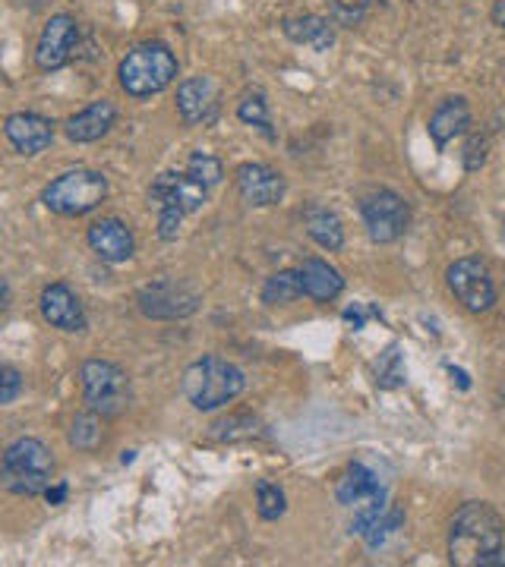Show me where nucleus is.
Masks as SVG:
<instances>
[{
	"mask_svg": "<svg viewBox=\"0 0 505 567\" xmlns=\"http://www.w3.org/2000/svg\"><path fill=\"white\" fill-rule=\"evenodd\" d=\"M45 495H48V501H51V505H60V501H64V498H67V486H48V491H45Z\"/></svg>",
	"mask_w": 505,
	"mask_h": 567,
	"instance_id": "473e14b6",
	"label": "nucleus"
},
{
	"mask_svg": "<svg viewBox=\"0 0 505 567\" xmlns=\"http://www.w3.org/2000/svg\"><path fill=\"white\" fill-rule=\"evenodd\" d=\"M42 315L60 332H85V310L67 284H51L42 290Z\"/></svg>",
	"mask_w": 505,
	"mask_h": 567,
	"instance_id": "2eb2a0df",
	"label": "nucleus"
},
{
	"mask_svg": "<svg viewBox=\"0 0 505 567\" xmlns=\"http://www.w3.org/2000/svg\"><path fill=\"white\" fill-rule=\"evenodd\" d=\"M297 297H303V278L300 271H278L263 284V300L268 306H285L294 303Z\"/></svg>",
	"mask_w": 505,
	"mask_h": 567,
	"instance_id": "5701e85b",
	"label": "nucleus"
},
{
	"mask_svg": "<svg viewBox=\"0 0 505 567\" xmlns=\"http://www.w3.org/2000/svg\"><path fill=\"white\" fill-rule=\"evenodd\" d=\"M256 505H260V517L263 520H278V517L285 514V491L278 489L275 483H268V479H260L256 483Z\"/></svg>",
	"mask_w": 505,
	"mask_h": 567,
	"instance_id": "393cba45",
	"label": "nucleus"
},
{
	"mask_svg": "<svg viewBox=\"0 0 505 567\" xmlns=\"http://www.w3.org/2000/svg\"><path fill=\"white\" fill-rule=\"evenodd\" d=\"M80 379L85 404L99 416H117L130 404V379L120 366L107 360H89L82 362Z\"/></svg>",
	"mask_w": 505,
	"mask_h": 567,
	"instance_id": "0eeeda50",
	"label": "nucleus"
},
{
	"mask_svg": "<svg viewBox=\"0 0 505 567\" xmlns=\"http://www.w3.org/2000/svg\"><path fill=\"white\" fill-rule=\"evenodd\" d=\"M80 45V28H77V20L67 16V13H57L51 16L45 28H42V38H38V48H35V63L45 70V73H54L60 67L70 63V57Z\"/></svg>",
	"mask_w": 505,
	"mask_h": 567,
	"instance_id": "9b49d317",
	"label": "nucleus"
},
{
	"mask_svg": "<svg viewBox=\"0 0 505 567\" xmlns=\"http://www.w3.org/2000/svg\"><path fill=\"white\" fill-rule=\"evenodd\" d=\"M89 246L105 258V262H114V265H117V262H127V258L134 256L136 240L134 231H130L124 221H117V218H102V221H95V224L89 228Z\"/></svg>",
	"mask_w": 505,
	"mask_h": 567,
	"instance_id": "f3484780",
	"label": "nucleus"
},
{
	"mask_svg": "<svg viewBox=\"0 0 505 567\" xmlns=\"http://www.w3.org/2000/svg\"><path fill=\"white\" fill-rule=\"evenodd\" d=\"M493 23L505 32V0H500V3L493 7Z\"/></svg>",
	"mask_w": 505,
	"mask_h": 567,
	"instance_id": "72a5a7b5",
	"label": "nucleus"
},
{
	"mask_svg": "<svg viewBox=\"0 0 505 567\" xmlns=\"http://www.w3.org/2000/svg\"><path fill=\"white\" fill-rule=\"evenodd\" d=\"M303 228L307 233L320 243L322 250L335 253L345 246V228H342V218L325 206H307L303 211Z\"/></svg>",
	"mask_w": 505,
	"mask_h": 567,
	"instance_id": "4be33fe9",
	"label": "nucleus"
},
{
	"mask_svg": "<svg viewBox=\"0 0 505 567\" xmlns=\"http://www.w3.org/2000/svg\"><path fill=\"white\" fill-rule=\"evenodd\" d=\"M186 174L209 189V186H215V183L221 181V174H225V171H221V161H218L215 155L196 152V155H190V161H186Z\"/></svg>",
	"mask_w": 505,
	"mask_h": 567,
	"instance_id": "b1692460",
	"label": "nucleus"
},
{
	"mask_svg": "<svg viewBox=\"0 0 505 567\" xmlns=\"http://www.w3.org/2000/svg\"><path fill=\"white\" fill-rule=\"evenodd\" d=\"M483 161H486V142L480 136H474L468 142V152H464V167L468 171H478V167H483Z\"/></svg>",
	"mask_w": 505,
	"mask_h": 567,
	"instance_id": "2f4dec72",
	"label": "nucleus"
},
{
	"mask_svg": "<svg viewBox=\"0 0 505 567\" xmlns=\"http://www.w3.org/2000/svg\"><path fill=\"white\" fill-rule=\"evenodd\" d=\"M139 312L146 319H161V322H174V319H186L199 310L203 297L193 284L177 281V278H161V281L146 284L139 290Z\"/></svg>",
	"mask_w": 505,
	"mask_h": 567,
	"instance_id": "6e6552de",
	"label": "nucleus"
},
{
	"mask_svg": "<svg viewBox=\"0 0 505 567\" xmlns=\"http://www.w3.org/2000/svg\"><path fill=\"white\" fill-rule=\"evenodd\" d=\"M446 278H449V290L455 293V300L464 310L486 312L496 303V284L490 278V268L480 258H458L455 265H449Z\"/></svg>",
	"mask_w": 505,
	"mask_h": 567,
	"instance_id": "9d476101",
	"label": "nucleus"
},
{
	"mask_svg": "<svg viewBox=\"0 0 505 567\" xmlns=\"http://www.w3.org/2000/svg\"><path fill=\"white\" fill-rule=\"evenodd\" d=\"M206 186L196 183L190 174H159L152 189H149V206L159 211V236L174 240L181 231V221L190 211H199L206 206Z\"/></svg>",
	"mask_w": 505,
	"mask_h": 567,
	"instance_id": "20e7f679",
	"label": "nucleus"
},
{
	"mask_svg": "<svg viewBox=\"0 0 505 567\" xmlns=\"http://www.w3.org/2000/svg\"><path fill=\"white\" fill-rule=\"evenodd\" d=\"M399 526H401V511H386V514L376 520V526H372L370 533H367L370 548H379V545L389 540Z\"/></svg>",
	"mask_w": 505,
	"mask_h": 567,
	"instance_id": "c85d7f7f",
	"label": "nucleus"
},
{
	"mask_svg": "<svg viewBox=\"0 0 505 567\" xmlns=\"http://www.w3.org/2000/svg\"><path fill=\"white\" fill-rule=\"evenodd\" d=\"M401 379H404V369L399 366V354H395V347L382 357L379 362V385L382 387H395L401 385Z\"/></svg>",
	"mask_w": 505,
	"mask_h": 567,
	"instance_id": "7c9ffc66",
	"label": "nucleus"
},
{
	"mask_svg": "<svg viewBox=\"0 0 505 567\" xmlns=\"http://www.w3.org/2000/svg\"><path fill=\"white\" fill-rule=\"evenodd\" d=\"M238 189L250 206H278L285 199V177L268 164H240Z\"/></svg>",
	"mask_w": 505,
	"mask_h": 567,
	"instance_id": "f8f14e48",
	"label": "nucleus"
},
{
	"mask_svg": "<svg viewBox=\"0 0 505 567\" xmlns=\"http://www.w3.org/2000/svg\"><path fill=\"white\" fill-rule=\"evenodd\" d=\"M449 558L461 567L505 565V526L486 501H468L455 514Z\"/></svg>",
	"mask_w": 505,
	"mask_h": 567,
	"instance_id": "f257e3e1",
	"label": "nucleus"
},
{
	"mask_svg": "<svg viewBox=\"0 0 505 567\" xmlns=\"http://www.w3.org/2000/svg\"><path fill=\"white\" fill-rule=\"evenodd\" d=\"M332 7V23L338 26H357L370 7V0H329Z\"/></svg>",
	"mask_w": 505,
	"mask_h": 567,
	"instance_id": "cd10ccee",
	"label": "nucleus"
},
{
	"mask_svg": "<svg viewBox=\"0 0 505 567\" xmlns=\"http://www.w3.org/2000/svg\"><path fill=\"white\" fill-rule=\"evenodd\" d=\"M285 35L291 38L294 45H303V48H313V51H329L335 45V28H332V20H322V16H288L285 23Z\"/></svg>",
	"mask_w": 505,
	"mask_h": 567,
	"instance_id": "aec40b11",
	"label": "nucleus"
},
{
	"mask_svg": "<svg viewBox=\"0 0 505 567\" xmlns=\"http://www.w3.org/2000/svg\"><path fill=\"white\" fill-rule=\"evenodd\" d=\"M360 215H364V224H367L372 243L399 240L401 233L408 231V221H411V208L392 189H372L370 196H364Z\"/></svg>",
	"mask_w": 505,
	"mask_h": 567,
	"instance_id": "1a4fd4ad",
	"label": "nucleus"
},
{
	"mask_svg": "<svg viewBox=\"0 0 505 567\" xmlns=\"http://www.w3.org/2000/svg\"><path fill=\"white\" fill-rule=\"evenodd\" d=\"M3 132L10 139V146L20 152V155H38L45 152L54 142V124L42 114H10L7 124H3Z\"/></svg>",
	"mask_w": 505,
	"mask_h": 567,
	"instance_id": "ddd939ff",
	"label": "nucleus"
},
{
	"mask_svg": "<svg viewBox=\"0 0 505 567\" xmlns=\"http://www.w3.org/2000/svg\"><path fill=\"white\" fill-rule=\"evenodd\" d=\"M114 120H117V107L102 99L67 120V136L73 142H99L102 136H107V129L114 127Z\"/></svg>",
	"mask_w": 505,
	"mask_h": 567,
	"instance_id": "a211bd4d",
	"label": "nucleus"
},
{
	"mask_svg": "<svg viewBox=\"0 0 505 567\" xmlns=\"http://www.w3.org/2000/svg\"><path fill=\"white\" fill-rule=\"evenodd\" d=\"M243 387H246L243 372L234 362L218 357H203L184 372V397L203 413L231 404Z\"/></svg>",
	"mask_w": 505,
	"mask_h": 567,
	"instance_id": "f03ea898",
	"label": "nucleus"
},
{
	"mask_svg": "<svg viewBox=\"0 0 505 567\" xmlns=\"http://www.w3.org/2000/svg\"><path fill=\"white\" fill-rule=\"evenodd\" d=\"M102 439V429H99V413H82L73 419V429H70V441L82 448V451H92Z\"/></svg>",
	"mask_w": 505,
	"mask_h": 567,
	"instance_id": "a878e982",
	"label": "nucleus"
},
{
	"mask_svg": "<svg viewBox=\"0 0 505 567\" xmlns=\"http://www.w3.org/2000/svg\"><path fill=\"white\" fill-rule=\"evenodd\" d=\"M300 278H303V297L317 303H329L345 290V278L322 258H307L300 268Z\"/></svg>",
	"mask_w": 505,
	"mask_h": 567,
	"instance_id": "412c9836",
	"label": "nucleus"
},
{
	"mask_svg": "<svg viewBox=\"0 0 505 567\" xmlns=\"http://www.w3.org/2000/svg\"><path fill=\"white\" fill-rule=\"evenodd\" d=\"M177 111L184 117L186 127L213 124L218 114V89L209 77H196L181 82L177 89Z\"/></svg>",
	"mask_w": 505,
	"mask_h": 567,
	"instance_id": "4468645a",
	"label": "nucleus"
},
{
	"mask_svg": "<svg viewBox=\"0 0 505 567\" xmlns=\"http://www.w3.org/2000/svg\"><path fill=\"white\" fill-rule=\"evenodd\" d=\"M23 391V375L13 366L0 369V404H13Z\"/></svg>",
	"mask_w": 505,
	"mask_h": 567,
	"instance_id": "c756f323",
	"label": "nucleus"
},
{
	"mask_svg": "<svg viewBox=\"0 0 505 567\" xmlns=\"http://www.w3.org/2000/svg\"><path fill=\"white\" fill-rule=\"evenodd\" d=\"M335 495H338V501L345 508H354V511L370 508V505H386V489L379 486V479H376V473H372L370 466L364 464L347 466V473L342 476Z\"/></svg>",
	"mask_w": 505,
	"mask_h": 567,
	"instance_id": "dca6fc26",
	"label": "nucleus"
},
{
	"mask_svg": "<svg viewBox=\"0 0 505 567\" xmlns=\"http://www.w3.org/2000/svg\"><path fill=\"white\" fill-rule=\"evenodd\" d=\"M471 124V107L464 99H446L429 117V136L439 149H446L455 136H461Z\"/></svg>",
	"mask_w": 505,
	"mask_h": 567,
	"instance_id": "6ab92c4d",
	"label": "nucleus"
},
{
	"mask_svg": "<svg viewBox=\"0 0 505 567\" xmlns=\"http://www.w3.org/2000/svg\"><path fill=\"white\" fill-rule=\"evenodd\" d=\"M54 476L51 451L38 439L13 441L3 454V486L13 495L48 491Z\"/></svg>",
	"mask_w": 505,
	"mask_h": 567,
	"instance_id": "39448f33",
	"label": "nucleus"
},
{
	"mask_svg": "<svg viewBox=\"0 0 505 567\" xmlns=\"http://www.w3.org/2000/svg\"><path fill=\"white\" fill-rule=\"evenodd\" d=\"M107 196V181L105 174L99 171H67L60 174L57 181H51L42 193V202L54 215H67V218H80L89 215L92 208H99Z\"/></svg>",
	"mask_w": 505,
	"mask_h": 567,
	"instance_id": "423d86ee",
	"label": "nucleus"
},
{
	"mask_svg": "<svg viewBox=\"0 0 505 567\" xmlns=\"http://www.w3.org/2000/svg\"><path fill=\"white\" fill-rule=\"evenodd\" d=\"M238 117L250 127H260L266 136H272V120H268V107L263 102V95H246L238 104Z\"/></svg>",
	"mask_w": 505,
	"mask_h": 567,
	"instance_id": "bb28decb",
	"label": "nucleus"
},
{
	"mask_svg": "<svg viewBox=\"0 0 505 567\" xmlns=\"http://www.w3.org/2000/svg\"><path fill=\"white\" fill-rule=\"evenodd\" d=\"M177 77V57L168 45L149 42L120 60V85L134 99H152L164 92Z\"/></svg>",
	"mask_w": 505,
	"mask_h": 567,
	"instance_id": "7ed1b4c3",
	"label": "nucleus"
}]
</instances>
